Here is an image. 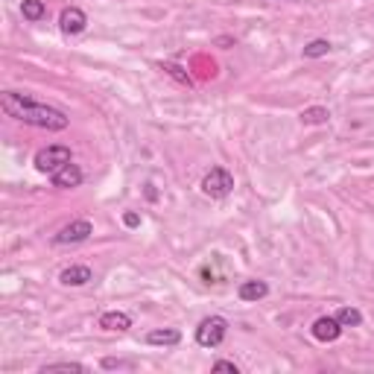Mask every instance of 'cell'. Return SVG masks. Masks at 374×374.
Listing matches in <instances>:
<instances>
[{
	"mask_svg": "<svg viewBox=\"0 0 374 374\" xmlns=\"http://www.w3.org/2000/svg\"><path fill=\"white\" fill-rule=\"evenodd\" d=\"M3 112L9 117H15L26 126H38V129H47V132H65L71 126V117H67L62 108H53L47 103H38L33 96L18 94V91H3Z\"/></svg>",
	"mask_w": 374,
	"mask_h": 374,
	"instance_id": "obj_1",
	"label": "cell"
},
{
	"mask_svg": "<svg viewBox=\"0 0 374 374\" xmlns=\"http://www.w3.org/2000/svg\"><path fill=\"white\" fill-rule=\"evenodd\" d=\"M35 170L38 173H44V176H56L62 167H67L71 164V146H65V144H50L44 149H38L35 152Z\"/></svg>",
	"mask_w": 374,
	"mask_h": 374,
	"instance_id": "obj_2",
	"label": "cell"
},
{
	"mask_svg": "<svg viewBox=\"0 0 374 374\" xmlns=\"http://www.w3.org/2000/svg\"><path fill=\"white\" fill-rule=\"evenodd\" d=\"M226 337H228V318L223 316H207L196 328V345H202V348H219Z\"/></svg>",
	"mask_w": 374,
	"mask_h": 374,
	"instance_id": "obj_3",
	"label": "cell"
},
{
	"mask_svg": "<svg viewBox=\"0 0 374 374\" xmlns=\"http://www.w3.org/2000/svg\"><path fill=\"white\" fill-rule=\"evenodd\" d=\"M202 193L211 199H226L228 193L234 190V176L226 170V167H211L202 178Z\"/></svg>",
	"mask_w": 374,
	"mask_h": 374,
	"instance_id": "obj_4",
	"label": "cell"
},
{
	"mask_svg": "<svg viewBox=\"0 0 374 374\" xmlns=\"http://www.w3.org/2000/svg\"><path fill=\"white\" fill-rule=\"evenodd\" d=\"M91 234H94V226L88 223V219H71V223L62 226L56 234H53V243L56 246H76V243L91 240Z\"/></svg>",
	"mask_w": 374,
	"mask_h": 374,
	"instance_id": "obj_5",
	"label": "cell"
},
{
	"mask_svg": "<svg viewBox=\"0 0 374 374\" xmlns=\"http://www.w3.org/2000/svg\"><path fill=\"white\" fill-rule=\"evenodd\" d=\"M85 26H88V15H85V12H82L79 6L62 9V15H59V30H62V35H82V33H85Z\"/></svg>",
	"mask_w": 374,
	"mask_h": 374,
	"instance_id": "obj_6",
	"label": "cell"
},
{
	"mask_svg": "<svg viewBox=\"0 0 374 374\" xmlns=\"http://www.w3.org/2000/svg\"><path fill=\"white\" fill-rule=\"evenodd\" d=\"M310 330H313V337H316L318 342H337V339L342 337L345 328L337 322V316H318Z\"/></svg>",
	"mask_w": 374,
	"mask_h": 374,
	"instance_id": "obj_7",
	"label": "cell"
},
{
	"mask_svg": "<svg viewBox=\"0 0 374 374\" xmlns=\"http://www.w3.org/2000/svg\"><path fill=\"white\" fill-rule=\"evenodd\" d=\"M94 281V269L85 266V263H74V266H67L59 272V284L62 287H85Z\"/></svg>",
	"mask_w": 374,
	"mask_h": 374,
	"instance_id": "obj_8",
	"label": "cell"
},
{
	"mask_svg": "<svg viewBox=\"0 0 374 374\" xmlns=\"http://www.w3.org/2000/svg\"><path fill=\"white\" fill-rule=\"evenodd\" d=\"M82 178H85V176H82V170L71 161V164H67V167H62L56 176H50V185L59 187V190H74V187L82 185Z\"/></svg>",
	"mask_w": 374,
	"mask_h": 374,
	"instance_id": "obj_9",
	"label": "cell"
},
{
	"mask_svg": "<svg viewBox=\"0 0 374 374\" xmlns=\"http://www.w3.org/2000/svg\"><path fill=\"white\" fill-rule=\"evenodd\" d=\"M100 328L103 330H112V334H123V330L132 328V316L123 313V310H105L100 316Z\"/></svg>",
	"mask_w": 374,
	"mask_h": 374,
	"instance_id": "obj_10",
	"label": "cell"
},
{
	"mask_svg": "<svg viewBox=\"0 0 374 374\" xmlns=\"http://www.w3.org/2000/svg\"><path fill=\"white\" fill-rule=\"evenodd\" d=\"M182 342V330L178 328H155L146 334V345H161V348H173Z\"/></svg>",
	"mask_w": 374,
	"mask_h": 374,
	"instance_id": "obj_11",
	"label": "cell"
},
{
	"mask_svg": "<svg viewBox=\"0 0 374 374\" xmlns=\"http://www.w3.org/2000/svg\"><path fill=\"white\" fill-rule=\"evenodd\" d=\"M237 296H240V301H260V298H266L269 296V284L266 281H243L240 287H237Z\"/></svg>",
	"mask_w": 374,
	"mask_h": 374,
	"instance_id": "obj_12",
	"label": "cell"
},
{
	"mask_svg": "<svg viewBox=\"0 0 374 374\" xmlns=\"http://www.w3.org/2000/svg\"><path fill=\"white\" fill-rule=\"evenodd\" d=\"M21 15H24V21H30V24L44 21V15H47L44 0H24V3H21Z\"/></svg>",
	"mask_w": 374,
	"mask_h": 374,
	"instance_id": "obj_13",
	"label": "cell"
},
{
	"mask_svg": "<svg viewBox=\"0 0 374 374\" xmlns=\"http://www.w3.org/2000/svg\"><path fill=\"white\" fill-rule=\"evenodd\" d=\"M334 316H337V322H339L342 328H359V325H363V313H359L357 307H351V304L339 307Z\"/></svg>",
	"mask_w": 374,
	"mask_h": 374,
	"instance_id": "obj_14",
	"label": "cell"
},
{
	"mask_svg": "<svg viewBox=\"0 0 374 374\" xmlns=\"http://www.w3.org/2000/svg\"><path fill=\"white\" fill-rule=\"evenodd\" d=\"M330 120V112L325 105H310L301 112V123L304 126H316V123H328Z\"/></svg>",
	"mask_w": 374,
	"mask_h": 374,
	"instance_id": "obj_15",
	"label": "cell"
},
{
	"mask_svg": "<svg viewBox=\"0 0 374 374\" xmlns=\"http://www.w3.org/2000/svg\"><path fill=\"white\" fill-rule=\"evenodd\" d=\"M334 50V44H330L328 38H313L307 47H304V59H322L328 56V53Z\"/></svg>",
	"mask_w": 374,
	"mask_h": 374,
	"instance_id": "obj_16",
	"label": "cell"
},
{
	"mask_svg": "<svg viewBox=\"0 0 374 374\" xmlns=\"http://www.w3.org/2000/svg\"><path fill=\"white\" fill-rule=\"evenodd\" d=\"M59 371L85 374V366H82V363H50V366H41V368H38V374H59Z\"/></svg>",
	"mask_w": 374,
	"mask_h": 374,
	"instance_id": "obj_17",
	"label": "cell"
},
{
	"mask_svg": "<svg viewBox=\"0 0 374 374\" xmlns=\"http://www.w3.org/2000/svg\"><path fill=\"white\" fill-rule=\"evenodd\" d=\"M161 67H164V74H167V76H173L176 82H182V85L193 88V79H190V74L185 71L182 65H173V62H167V65H161Z\"/></svg>",
	"mask_w": 374,
	"mask_h": 374,
	"instance_id": "obj_18",
	"label": "cell"
},
{
	"mask_svg": "<svg viewBox=\"0 0 374 374\" xmlns=\"http://www.w3.org/2000/svg\"><path fill=\"white\" fill-rule=\"evenodd\" d=\"M100 366H103L105 371H114V368H132V363H129V359H114V357H105Z\"/></svg>",
	"mask_w": 374,
	"mask_h": 374,
	"instance_id": "obj_19",
	"label": "cell"
},
{
	"mask_svg": "<svg viewBox=\"0 0 374 374\" xmlns=\"http://www.w3.org/2000/svg\"><path fill=\"white\" fill-rule=\"evenodd\" d=\"M214 371H231V374H240V366L231 363V359H216V363L211 366Z\"/></svg>",
	"mask_w": 374,
	"mask_h": 374,
	"instance_id": "obj_20",
	"label": "cell"
},
{
	"mask_svg": "<svg viewBox=\"0 0 374 374\" xmlns=\"http://www.w3.org/2000/svg\"><path fill=\"white\" fill-rule=\"evenodd\" d=\"M123 223H126V228H137V226H141V216H137L135 211H126V214H123Z\"/></svg>",
	"mask_w": 374,
	"mask_h": 374,
	"instance_id": "obj_21",
	"label": "cell"
},
{
	"mask_svg": "<svg viewBox=\"0 0 374 374\" xmlns=\"http://www.w3.org/2000/svg\"><path fill=\"white\" fill-rule=\"evenodd\" d=\"M216 47H223V50L234 47V38H228V35H223V38H216Z\"/></svg>",
	"mask_w": 374,
	"mask_h": 374,
	"instance_id": "obj_22",
	"label": "cell"
}]
</instances>
